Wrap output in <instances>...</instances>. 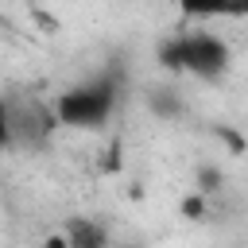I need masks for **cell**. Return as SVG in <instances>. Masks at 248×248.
<instances>
[{"instance_id":"6da1fadb","label":"cell","mask_w":248,"mask_h":248,"mask_svg":"<svg viewBox=\"0 0 248 248\" xmlns=\"http://www.w3.org/2000/svg\"><path fill=\"white\" fill-rule=\"evenodd\" d=\"M120 105V89L112 74H97L81 85H70L54 97V116L58 128H78V132H93L101 124H108V116Z\"/></svg>"},{"instance_id":"7a4b0ae2","label":"cell","mask_w":248,"mask_h":248,"mask_svg":"<svg viewBox=\"0 0 248 248\" xmlns=\"http://www.w3.org/2000/svg\"><path fill=\"white\" fill-rule=\"evenodd\" d=\"M159 62L174 74L213 81L229 66V43L221 35H213L209 27H190V31H178L174 39H167L159 46Z\"/></svg>"},{"instance_id":"3957f363","label":"cell","mask_w":248,"mask_h":248,"mask_svg":"<svg viewBox=\"0 0 248 248\" xmlns=\"http://www.w3.org/2000/svg\"><path fill=\"white\" fill-rule=\"evenodd\" d=\"M0 101H4V120H8V147L35 151V147L50 143V136L58 132L54 105H43L35 93L0 97Z\"/></svg>"},{"instance_id":"277c9868","label":"cell","mask_w":248,"mask_h":248,"mask_svg":"<svg viewBox=\"0 0 248 248\" xmlns=\"http://www.w3.org/2000/svg\"><path fill=\"white\" fill-rule=\"evenodd\" d=\"M58 232L66 236V244H70V248H116L108 221H101V217H93V213L66 217Z\"/></svg>"},{"instance_id":"5b68a950","label":"cell","mask_w":248,"mask_h":248,"mask_svg":"<svg viewBox=\"0 0 248 248\" xmlns=\"http://www.w3.org/2000/svg\"><path fill=\"white\" fill-rule=\"evenodd\" d=\"M174 4L190 19H221L225 16V0H174Z\"/></svg>"},{"instance_id":"8992f818","label":"cell","mask_w":248,"mask_h":248,"mask_svg":"<svg viewBox=\"0 0 248 248\" xmlns=\"http://www.w3.org/2000/svg\"><path fill=\"white\" fill-rule=\"evenodd\" d=\"M39 248H70V244H66V236H62V232H50V236H43V240H39Z\"/></svg>"},{"instance_id":"52a82bcc","label":"cell","mask_w":248,"mask_h":248,"mask_svg":"<svg viewBox=\"0 0 248 248\" xmlns=\"http://www.w3.org/2000/svg\"><path fill=\"white\" fill-rule=\"evenodd\" d=\"M0 147H8V120H4V101H0Z\"/></svg>"}]
</instances>
